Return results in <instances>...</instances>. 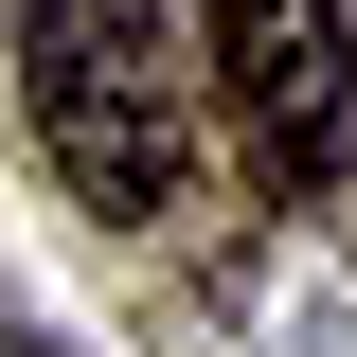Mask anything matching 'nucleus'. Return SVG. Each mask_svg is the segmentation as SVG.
Instances as JSON below:
<instances>
[{
	"mask_svg": "<svg viewBox=\"0 0 357 357\" xmlns=\"http://www.w3.org/2000/svg\"><path fill=\"white\" fill-rule=\"evenodd\" d=\"M18 89H36V143L89 215H178V72H161V0H18Z\"/></svg>",
	"mask_w": 357,
	"mask_h": 357,
	"instance_id": "obj_1",
	"label": "nucleus"
},
{
	"mask_svg": "<svg viewBox=\"0 0 357 357\" xmlns=\"http://www.w3.org/2000/svg\"><path fill=\"white\" fill-rule=\"evenodd\" d=\"M215 107H232V143H250L268 197L340 178V143H357V36H340V0H215Z\"/></svg>",
	"mask_w": 357,
	"mask_h": 357,
	"instance_id": "obj_2",
	"label": "nucleus"
}]
</instances>
